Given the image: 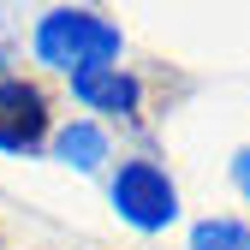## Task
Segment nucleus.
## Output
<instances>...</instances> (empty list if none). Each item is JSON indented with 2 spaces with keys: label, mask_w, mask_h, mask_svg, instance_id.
I'll use <instances>...</instances> for the list:
<instances>
[{
  "label": "nucleus",
  "mask_w": 250,
  "mask_h": 250,
  "mask_svg": "<svg viewBox=\"0 0 250 250\" xmlns=\"http://www.w3.org/2000/svg\"><path fill=\"white\" fill-rule=\"evenodd\" d=\"M119 48H125V36L89 6H54L30 30V54L48 72H66V78L96 72V66H119Z\"/></svg>",
  "instance_id": "nucleus-1"
},
{
  "label": "nucleus",
  "mask_w": 250,
  "mask_h": 250,
  "mask_svg": "<svg viewBox=\"0 0 250 250\" xmlns=\"http://www.w3.org/2000/svg\"><path fill=\"white\" fill-rule=\"evenodd\" d=\"M107 203H113L119 221L131 232H143V238L179 227V185H173V173L161 161H143V155L137 161H119L107 173Z\"/></svg>",
  "instance_id": "nucleus-2"
},
{
  "label": "nucleus",
  "mask_w": 250,
  "mask_h": 250,
  "mask_svg": "<svg viewBox=\"0 0 250 250\" xmlns=\"http://www.w3.org/2000/svg\"><path fill=\"white\" fill-rule=\"evenodd\" d=\"M48 131V96L24 78H0V155H42Z\"/></svg>",
  "instance_id": "nucleus-3"
},
{
  "label": "nucleus",
  "mask_w": 250,
  "mask_h": 250,
  "mask_svg": "<svg viewBox=\"0 0 250 250\" xmlns=\"http://www.w3.org/2000/svg\"><path fill=\"white\" fill-rule=\"evenodd\" d=\"M66 83L89 107V119H137L143 113V78L125 72V66H96V72H78Z\"/></svg>",
  "instance_id": "nucleus-4"
},
{
  "label": "nucleus",
  "mask_w": 250,
  "mask_h": 250,
  "mask_svg": "<svg viewBox=\"0 0 250 250\" xmlns=\"http://www.w3.org/2000/svg\"><path fill=\"white\" fill-rule=\"evenodd\" d=\"M48 149H54V161L72 167V173H102L107 155H113L107 125L89 119V113H83V119H66V125H54V131H48Z\"/></svg>",
  "instance_id": "nucleus-5"
},
{
  "label": "nucleus",
  "mask_w": 250,
  "mask_h": 250,
  "mask_svg": "<svg viewBox=\"0 0 250 250\" xmlns=\"http://www.w3.org/2000/svg\"><path fill=\"white\" fill-rule=\"evenodd\" d=\"M191 250H250V221L208 214V221H197V227H191Z\"/></svg>",
  "instance_id": "nucleus-6"
},
{
  "label": "nucleus",
  "mask_w": 250,
  "mask_h": 250,
  "mask_svg": "<svg viewBox=\"0 0 250 250\" xmlns=\"http://www.w3.org/2000/svg\"><path fill=\"white\" fill-rule=\"evenodd\" d=\"M227 179H232V191L250 203V143H244V149H232V161H227Z\"/></svg>",
  "instance_id": "nucleus-7"
}]
</instances>
